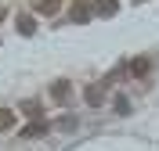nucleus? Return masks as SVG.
<instances>
[{"mask_svg":"<svg viewBox=\"0 0 159 151\" xmlns=\"http://www.w3.org/2000/svg\"><path fill=\"white\" fill-rule=\"evenodd\" d=\"M90 7H94V15H101V18H112L119 11V0H94Z\"/></svg>","mask_w":159,"mask_h":151,"instance_id":"3","label":"nucleus"},{"mask_svg":"<svg viewBox=\"0 0 159 151\" xmlns=\"http://www.w3.org/2000/svg\"><path fill=\"white\" fill-rule=\"evenodd\" d=\"M90 15H94V7H90V0H72V4H69V22H76V25L90 22Z\"/></svg>","mask_w":159,"mask_h":151,"instance_id":"1","label":"nucleus"},{"mask_svg":"<svg viewBox=\"0 0 159 151\" xmlns=\"http://www.w3.org/2000/svg\"><path fill=\"white\" fill-rule=\"evenodd\" d=\"M7 130H15V111L0 108V133H7Z\"/></svg>","mask_w":159,"mask_h":151,"instance_id":"7","label":"nucleus"},{"mask_svg":"<svg viewBox=\"0 0 159 151\" xmlns=\"http://www.w3.org/2000/svg\"><path fill=\"white\" fill-rule=\"evenodd\" d=\"M148 72H152V61L145 58V54H141V58H134V61H130V76H134V79H145Z\"/></svg>","mask_w":159,"mask_h":151,"instance_id":"2","label":"nucleus"},{"mask_svg":"<svg viewBox=\"0 0 159 151\" xmlns=\"http://www.w3.org/2000/svg\"><path fill=\"white\" fill-rule=\"evenodd\" d=\"M33 29H36V22H33L29 15H18V32H22V36H29Z\"/></svg>","mask_w":159,"mask_h":151,"instance_id":"9","label":"nucleus"},{"mask_svg":"<svg viewBox=\"0 0 159 151\" xmlns=\"http://www.w3.org/2000/svg\"><path fill=\"white\" fill-rule=\"evenodd\" d=\"M51 94H54V101H69V97H72V86H69V79H58L54 86H51Z\"/></svg>","mask_w":159,"mask_h":151,"instance_id":"5","label":"nucleus"},{"mask_svg":"<svg viewBox=\"0 0 159 151\" xmlns=\"http://www.w3.org/2000/svg\"><path fill=\"white\" fill-rule=\"evenodd\" d=\"M22 115H29V119H40L43 111H40V104H36V101H25V104H22Z\"/></svg>","mask_w":159,"mask_h":151,"instance_id":"10","label":"nucleus"},{"mask_svg":"<svg viewBox=\"0 0 159 151\" xmlns=\"http://www.w3.org/2000/svg\"><path fill=\"white\" fill-rule=\"evenodd\" d=\"M116 111L119 115H130V101L127 97H116Z\"/></svg>","mask_w":159,"mask_h":151,"instance_id":"11","label":"nucleus"},{"mask_svg":"<svg viewBox=\"0 0 159 151\" xmlns=\"http://www.w3.org/2000/svg\"><path fill=\"white\" fill-rule=\"evenodd\" d=\"M0 22H4V7H0Z\"/></svg>","mask_w":159,"mask_h":151,"instance_id":"12","label":"nucleus"},{"mask_svg":"<svg viewBox=\"0 0 159 151\" xmlns=\"http://www.w3.org/2000/svg\"><path fill=\"white\" fill-rule=\"evenodd\" d=\"M61 0H36V15H58Z\"/></svg>","mask_w":159,"mask_h":151,"instance_id":"6","label":"nucleus"},{"mask_svg":"<svg viewBox=\"0 0 159 151\" xmlns=\"http://www.w3.org/2000/svg\"><path fill=\"white\" fill-rule=\"evenodd\" d=\"M83 97H87V104H101V101H105V83L87 86V90H83Z\"/></svg>","mask_w":159,"mask_h":151,"instance_id":"4","label":"nucleus"},{"mask_svg":"<svg viewBox=\"0 0 159 151\" xmlns=\"http://www.w3.org/2000/svg\"><path fill=\"white\" fill-rule=\"evenodd\" d=\"M43 130H47L43 122H33V126H25V130H22V141H33V137H43Z\"/></svg>","mask_w":159,"mask_h":151,"instance_id":"8","label":"nucleus"}]
</instances>
